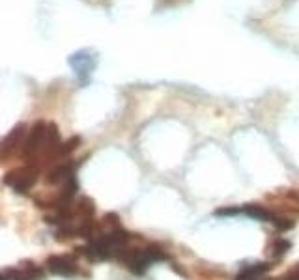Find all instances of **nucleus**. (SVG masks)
Returning <instances> with one entry per match:
<instances>
[{
  "mask_svg": "<svg viewBox=\"0 0 299 280\" xmlns=\"http://www.w3.org/2000/svg\"><path fill=\"white\" fill-rule=\"evenodd\" d=\"M266 271H269V264H264V262L247 265V267H243V269L236 275V280H258Z\"/></svg>",
  "mask_w": 299,
  "mask_h": 280,
  "instance_id": "10",
  "label": "nucleus"
},
{
  "mask_svg": "<svg viewBox=\"0 0 299 280\" xmlns=\"http://www.w3.org/2000/svg\"><path fill=\"white\" fill-rule=\"evenodd\" d=\"M283 280H299V264H297V265H295L294 269L290 271L288 275L284 276V278H283Z\"/></svg>",
  "mask_w": 299,
  "mask_h": 280,
  "instance_id": "14",
  "label": "nucleus"
},
{
  "mask_svg": "<svg viewBox=\"0 0 299 280\" xmlns=\"http://www.w3.org/2000/svg\"><path fill=\"white\" fill-rule=\"evenodd\" d=\"M81 161L73 162V161H62L58 165H55V168H51V172L47 174V181L51 185H64L71 176H75L77 168H79Z\"/></svg>",
  "mask_w": 299,
  "mask_h": 280,
  "instance_id": "7",
  "label": "nucleus"
},
{
  "mask_svg": "<svg viewBox=\"0 0 299 280\" xmlns=\"http://www.w3.org/2000/svg\"><path fill=\"white\" fill-rule=\"evenodd\" d=\"M94 211H96V205H94V200L88 198V196H84V198H81L79 202L75 204V213L81 219H92Z\"/></svg>",
  "mask_w": 299,
  "mask_h": 280,
  "instance_id": "12",
  "label": "nucleus"
},
{
  "mask_svg": "<svg viewBox=\"0 0 299 280\" xmlns=\"http://www.w3.org/2000/svg\"><path fill=\"white\" fill-rule=\"evenodd\" d=\"M47 129H49V124L43 122V120H39V122H36V124L30 127V131H28L27 138H25V144H22V148H21L22 159H25L28 165L32 161H36V159H39V155H41L43 146H45V138H47Z\"/></svg>",
  "mask_w": 299,
  "mask_h": 280,
  "instance_id": "3",
  "label": "nucleus"
},
{
  "mask_svg": "<svg viewBox=\"0 0 299 280\" xmlns=\"http://www.w3.org/2000/svg\"><path fill=\"white\" fill-rule=\"evenodd\" d=\"M238 215H245V217H249V219H255V221L273 224L277 213H273V211L266 209V207H262V205H258V204H247V205H238Z\"/></svg>",
  "mask_w": 299,
  "mask_h": 280,
  "instance_id": "9",
  "label": "nucleus"
},
{
  "mask_svg": "<svg viewBox=\"0 0 299 280\" xmlns=\"http://www.w3.org/2000/svg\"><path fill=\"white\" fill-rule=\"evenodd\" d=\"M45 271L36 264H25L19 269H4L2 280H43Z\"/></svg>",
  "mask_w": 299,
  "mask_h": 280,
  "instance_id": "6",
  "label": "nucleus"
},
{
  "mask_svg": "<svg viewBox=\"0 0 299 280\" xmlns=\"http://www.w3.org/2000/svg\"><path fill=\"white\" fill-rule=\"evenodd\" d=\"M98 62H99V53L92 47L79 49V51H75V53H71L67 56V64L71 65V69H73V73L77 75L81 84H86L90 81V75L96 71Z\"/></svg>",
  "mask_w": 299,
  "mask_h": 280,
  "instance_id": "2",
  "label": "nucleus"
},
{
  "mask_svg": "<svg viewBox=\"0 0 299 280\" xmlns=\"http://www.w3.org/2000/svg\"><path fill=\"white\" fill-rule=\"evenodd\" d=\"M45 267H47V271L53 273V275L67 276V278H71V276H75L77 273H79L77 264L71 258H67V256H49Z\"/></svg>",
  "mask_w": 299,
  "mask_h": 280,
  "instance_id": "5",
  "label": "nucleus"
},
{
  "mask_svg": "<svg viewBox=\"0 0 299 280\" xmlns=\"http://www.w3.org/2000/svg\"><path fill=\"white\" fill-rule=\"evenodd\" d=\"M39 178V170L38 167H34V165H27V167H21V168H15V170H11L4 176V183L11 189V191H15L17 194H27L30 189L36 185Z\"/></svg>",
  "mask_w": 299,
  "mask_h": 280,
  "instance_id": "4",
  "label": "nucleus"
},
{
  "mask_svg": "<svg viewBox=\"0 0 299 280\" xmlns=\"http://www.w3.org/2000/svg\"><path fill=\"white\" fill-rule=\"evenodd\" d=\"M116 258H118L120 262H124L125 267H127L131 273H135V275H144L150 265L169 260V254L165 252V248L159 247V245H148L146 248L124 247L118 252Z\"/></svg>",
  "mask_w": 299,
  "mask_h": 280,
  "instance_id": "1",
  "label": "nucleus"
},
{
  "mask_svg": "<svg viewBox=\"0 0 299 280\" xmlns=\"http://www.w3.org/2000/svg\"><path fill=\"white\" fill-rule=\"evenodd\" d=\"M290 247H292V243L288 241V239H284V237H279V239H275V241L271 243V256L273 258H281V256H284V254L288 252Z\"/></svg>",
  "mask_w": 299,
  "mask_h": 280,
  "instance_id": "13",
  "label": "nucleus"
},
{
  "mask_svg": "<svg viewBox=\"0 0 299 280\" xmlns=\"http://www.w3.org/2000/svg\"><path fill=\"white\" fill-rule=\"evenodd\" d=\"M25 135H27V125L25 124L15 125V127L8 133V136L4 138V142H2V157H8L10 153H13L17 148H22L25 138H27Z\"/></svg>",
  "mask_w": 299,
  "mask_h": 280,
  "instance_id": "8",
  "label": "nucleus"
},
{
  "mask_svg": "<svg viewBox=\"0 0 299 280\" xmlns=\"http://www.w3.org/2000/svg\"><path fill=\"white\" fill-rule=\"evenodd\" d=\"M81 142H82L81 136H71L70 140H65V142H62V146H60V150L56 151L55 161H53V162H56V165H58V162H62L60 159H65V157L70 155L71 151H75L77 148L81 146Z\"/></svg>",
  "mask_w": 299,
  "mask_h": 280,
  "instance_id": "11",
  "label": "nucleus"
}]
</instances>
